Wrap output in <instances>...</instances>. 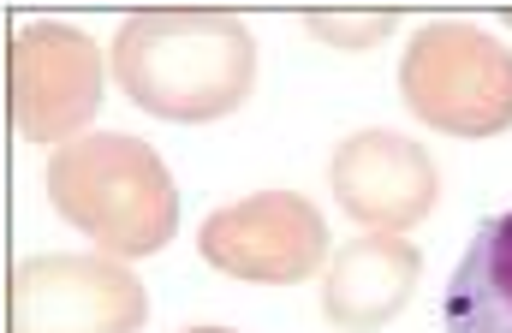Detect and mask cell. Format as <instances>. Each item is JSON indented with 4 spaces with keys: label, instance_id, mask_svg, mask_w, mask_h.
<instances>
[{
    "label": "cell",
    "instance_id": "30bf717a",
    "mask_svg": "<svg viewBox=\"0 0 512 333\" xmlns=\"http://www.w3.org/2000/svg\"><path fill=\"white\" fill-rule=\"evenodd\" d=\"M393 24H399L393 12H376V18H370V12H358V18H352V12H310V18H304L310 36H322L328 48H346V54H364L370 42H382Z\"/></svg>",
    "mask_w": 512,
    "mask_h": 333
},
{
    "label": "cell",
    "instance_id": "52a82bcc",
    "mask_svg": "<svg viewBox=\"0 0 512 333\" xmlns=\"http://www.w3.org/2000/svg\"><path fill=\"white\" fill-rule=\"evenodd\" d=\"M334 203L364 232H405L435 209L441 173L423 143L399 131H358L334 149Z\"/></svg>",
    "mask_w": 512,
    "mask_h": 333
},
{
    "label": "cell",
    "instance_id": "3957f363",
    "mask_svg": "<svg viewBox=\"0 0 512 333\" xmlns=\"http://www.w3.org/2000/svg\"><path fill=\"white\" fill-rule=\"evenodd\" d=\"M399 96L441 137H501L512 131V48L477 24H423L399 60Z\"/></svg>",
    "mask_w": 512,
    "mask_h": 333
},
{
    "label": "cell",
    "instance_id": "7a4b0ae2",
    "mask_svg": "<svg viewBox=\"0 0 512 333\" xmlns=\"http://www.w3.org/2000/svg\"><path fill=\"white\" fill-rule=\"evenodd\" d=\"M48 197L60 221L96 238L114 262L155 256L179 232V185L167 161L126 131H84L60 143L48 161Z\"/></svg>",
    "mask_w": 512,
    "mask_h": 333
},
{
    "label": "cell",
    "instance_id": "8fae6325",
    "mask_svg": "<svg viewBox=\"0 0 512 333\" xmlns=\"http://www.w3.org/2000/svg\"><path fill=\"white\" fill-rule=\"evenodd\" d=\"M185 333H233V328H185Z\"/></svg>",
    "mask_w": 512,
    "mask_h": 333
},
{
    "label": "cell",
    "instance_id": "8992f818",
    "mask_svg": "<svg viewBox=\"0 0 512 333\" xmlns=\"http://www.w3.org/2000/svg\"><path fill=\"white\" fill-rule=\"evenodd\" d=\"M143 280L114 256H30L12 274V333H137Z\"/></svg>",
    "mask_w": 512,
    "mask_h": 333
},
{
    "label": "cell",
    "instance_id": "7c38bea8",
    "mask_svg": "<svg viewBox=\"0 0 512 333\" xmlns=\"http://www.w3.org/2000/svg\"><path fill=\"white\" fill-rule=\"evenodd\" d=\"M507 24H512V12H507Z\"/></svg>",
    "mask_w": 512,
    "mask_h": 333
},
{
    "label": "cell",
    "instance_id": "5b68a950",
    "mask_svg": "<svg viewBox=\"0 0 512 333\" xmlns=\"http://www.w3.org/2000/svg\"><path fill=\"white\" fill-rule=\"evenodd\" d=\"M197 250L227 280H245V286H298V280L322 274L328 221L298 191H256L245 203L215 209L203 221V232H197Z\"/></svg>",
    "mask_w": 512,
    "mask_h": 333
},
{
    "label": "cell",
    "instance_id": "6da1fadb",
    "mask_svg": "<svg viewBox=\"0 0 512 333\" xmlns=\"http://www.w3.org/2000/svg\"><path fill=\"white\" fill-rule=\"evenodd\" d=\"M114 78L155 119L209 125L245 108L256 84V42L245 18L215 6L131 12L114 36Z\"/></svg>",
    "mask_w": 512,
    "mask_h": 333
},
{
    "label": "cell",
    "instance_id": "9c48e42d",
    "mask_svg": "<svg viewBox=\"0 0 512 333\" xmlns=\"http://www.w3.org/2000/svg\"><path fill=\"white\" fill-rule=\"evenodd\" d=\"M447 333H512V209L489 215L471 232L447 298H441Z\"/></svg>",
    "mask_w": 512,
    "mask_h": 333
},
{
    "label": "cell",
    "instance_id": "ba28073f",
    "mask_svg": "<svg viewBox=\"0 0 512 333\" xmlns=\"http://www.w3.org/2000/svg\"><path fill=\"white\" fill-rule=\"evenodd\" d=\"M423 256L399 232L346 238L322 274V316L340 333H382L417 292Z\"/></svg>",
    "mask_w": 512,
    "mask_h": 333
},
{
    "label": "cell",
    "instance_id": "277c9868",
    "mask_svg": "<svg viewBox=\"0 0 512 333\" xmlns=\"http://www.w3.org/2000/svg\"><path fill=\"white\" fill-rule=\"evenodd\" d=\"M102 54L84 30L72 24H24L6 48V96H12V125L30 143H72L102 108Z\"/></svg>",
    "mask_w": 512,
    "mask_h": 333
}]
</instances>
